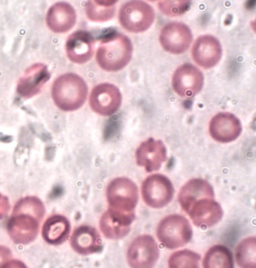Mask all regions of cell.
<instances>
[{
    "label": "cell",
    "mask_w": 256,
    "mask_h": 268,
    "mask_svg": "<svg viewBox=\"0 0 256 268\" xmlns=\"http://www.w3.org/2000/svg\"><path fill=\"white\" fill-rule=\"evenodd\" d=\"M44 213V205L38 198L29 196L20 200L7 224L13 241L21 244L32 242L38 235Z\"/></svg>",
    "instance_id": "1"
},
{
    "label": "cell",
    "mask_w": 256,
    "mask_h": 268,
    "mask_svg": "<svg viewBox=\"0 0 256 268\" xmlns=\"http://www.w3.org/2000/svg\"><path fill=\"white\" fill-rule=\"evenodd\" d=\"M132 45L130 39L118 32H113L101 40L96 53L99 66L108 71L119 70L130 60Z\"/></svg>",
    "instance_id": "2"
},
{
    "label": "cell",
    "mask_w": 256,
    "mask_h": 268,
    "mask_svg": "<svg viewBox=\"0 0 256 268\" xmlns=\"http://www.w3.org/2000/svg\"><path fill=\"white\" fill-rule=\"evenodd\" d=\"M88 87L78 75L72 73L60 76L54 81L52 95L56 105L66 111L76 110L84 104Z\"/></svg>",
    "instance_id": "3"
},
{
    "label": "cell",
    "mask_w": 256,
    "mask_h": 268,
    "mask_svg": "<svg viewBox=\"0 0 256 268\" xmlns=\"http://www.w3.org/2000/svg\"><path fill=\"white\" fill-rule=\"evenodd\" d=\"M192 229L184 217L170 215L160 221L157 229L158 240L167 248L175 249L188 243L192 238Z\"/></svg>",
    "instance_id": "4"
},
{
    "label": "cell",
    "mask_w": 256,
    "mask_h": 268,
    "mask_svg": "<svg viewBox=\"0 0 256 268\" xmlns=\"http://www.w3.org/2000/svg\"><path fill=\"white\" fill-rule=\"evenodd\" d=\"M106 194L109 209L134 213L138 193L137 186L131 180L124 177L115 178L108 184Z\"/></svg>",
    "instance_id": "5"
},
{
    "label": "cell",
    "mask_w": 256,
    "mask_h": 268,
    "mask_svg": "<svg viewBox=\"0 0 256 268\" xmlns=\"http://www.w3.org/2000/svg\"><path fill=\"white\" fill-rule=\"evenodd\" d=\"M154 19L152 7L141 0H132L124 3L119 12L122 26L132 32H140L148 29Z\"/></svg>",
    "instance_id": "6"
},
{
    "label": "cell",
    "mask_w": 256,
    "mask_h": 268,
    "mask_svg": "<svg viewBox=\"0 0 256 268\" xmlns=\"http://www.w3.org/2000/svg\"><path fill=\"white\" fill-rule=\"evenodd\" d=\"M141 193L144 201L148 206L158 209L166 206L172 201L174 189L171 181L166 176L154 174L143 181Z\"/></svg>",
    "instance_id": "7"
},
{
    "label": "cell",
    "mask_w": 256,
    "mask_h": 268,
    "mask_svg": "<svg viewBox=\"0 0 256 268\" xmlns=\"http://www.w3.org/2000/svg\"><path fill=\"white\" fill-rule=\"evenodd\" d=\"M159 257L157 244L152 237L140 236L131 243L127 252V261L132 268H152Z\"/></svg>",
    "instance_id": "8"
},
{
    "label": "cell",
    "mask_w": 256,
    "mask_h": 268,
    "mask_svg": "<svg viewBox=\"0 0 256 268\" xmlns=\"http://www.w3.org/2000/svg\"><path fill=\"white\" fill-rule=\"evenodd\" d=\"M122 96L119 89L108 83L97 85L92 89L89 98L91 108L96 113L110 116L119 108Z\"/></svg>",
    "instance_id": "9"
},
{
    "label": "cell",
    "mask_w": 256,
    "mask_h": 268,
    "mask_svg": "<svg viewBox=\"0 0 256 268\" xmlns=\"http://www.w3.org/2000/svg\"><path fill=\"white\" fill-rule=\"evenodd\" d=\"M192 32L185 24L172 22L166 24L160 34V41L163 48L173 54L186 51L191 44Z\"/></svg>",
    "instance_id": "10"
},
{
    "label": "cell",
    "mask_w": 256,
    "mask_h": 268,
    "mask_svg": "<svg viewBox=\"0 0 256 268\" xmlns=\"http://www.w3.org/2000/svg\"><path fill=\"white\" fill-rule=\"evenodd\" d=\"M204 84L201 71L190 63H184L174 71L172 78V86L178 95L192 97L198 93Z\"/></svg>",
    "instance_id": "11"
},
{
    "label": "cell",
    "mask_w": 256,
    "mask_h": 268,
    "mask_svg": "<svg viewBox=\"0 0 256 268\" xmlns=\"http://www.w3.org/2000/svg\"><path fill=\"white\" fill-rule=\"evenodd\" d=\"M193 223L200 227H210L218 222L222 217L220 205L214 198L205 197L194 202L186 212Z\"/></svg>",
    "instance_id": "12"
},
{
    "label": "cell",
    "mask_w": 256,
    "mask_h": 268,
    "mask_svg": "<svg viewBox=\"0 0 256 268\" xmlns=\"http://www.w3.org/2000/svg\"><path fill=\"white\" fill-rule=\"evenodd\" d=\"M134 217V213H124L108 208L100 217V230L108 239H122L129 233Z\"/></svg>",
    "instance_id": "13"
},
{
    "label": "cell",
    "mask_w": 256,
    "mask_h": 268,
    "mask_svg": "<svg viewBox=\"0 0 256 268\" xmlns=\"http://www.w3.org/2000/svg\"><path fill=\"white\" fill-rule=\"evenodd\" d=\"M166 157V150L164 144L152 138L142 142L136 152L137 164L144 167L147 172L158 170Z\"/></svg>",
    "instance_id": "14"
},
{
    "label": "cell",
    "mask_w": 256,
    "mask_h": 268,
    "mask_svg": "<svg viewBox=\"0 0 256 268\" xmlns=\"http://www.w3.org/2000/svg\"><path fill=\"white\" fill-rule=\"evenodd\" d=\"M194 61L202 68L214 66L222 56V48L218 40L210 35L200 36L194 42L192 49Z\"/></svg>",
    "instance_id": "15"
},
{
    "label": "cell",
    "mask_w": 256,
    "mask_h": 268,
    "mask_svg": "<svg viewBox=\"0 0 256 268\" xmlns=\"http://www.w3.org/2000/svg\"><path fill=\"white\" fill-rule=\"evenodd\" d=\"M242 126L240 120L234 114L221 112L214 116L210 123L209 131L216 141L228 143L234 141L240 135Z\"/></svg>",
    "instance_id": "16"
},
{
    "label": "cell",
    "mask_w": 256,
    "mask_h": 268,
    "mask_svg": "<svg viewBox=\"0 0 256 268\" xmlns=\"http://www.w3.org/2000/svg\"><path fill=\"white\" fill-rule=\"evenodd\" d=\"M50 78V73L46 65L34 64L28 68L20 79L17 92L22 98H30L40 91Z\"/></svg>",
    "instance_id": "17"
},
{
    "label": "cell",
    "mask_w": 256,
    "mask_h": 268,
    "mask_svg": "<svg viewBox=\"0 0 256 268\" xmlns=\"http://www.w3.org/2000/svg\"><path fill=\"white\" fill-rule=\"evenodd\" d=\"M94 41L87 31L78 30L68 37L66 44V54L69 59L76 63L88 62L94 53Z\"/></svg>",
    "instance_id": "18"
},
{
    "label": "cell",
    "mask_w": 256,
    "mask_h": 268,
    "mask_svg": "<svg viewBox=\"0 0 256 268\" xmlns=\"http://www.w3.org/2000/svg\"><path fill=\"white\" fill-rule=\"evenodd\" d=\"M70 245L76 252L82 255L100 253L103 247L98 232L95 228L86 225L80 226L74 231Z\"/></svg>",
    "instance_id": "19"
},
{
    "label": "cell",
    "mask_w": 256,
    "mask_h": 268,
    "mask_svg": "<svg viewBox=\"0 0 256 268\" xmlns=\"http://www.w3.org/2000/svg\"><path fill=\"white\" fill-rule=\"evenodd\" d=\"M76 13L70 4L64 2H57L48 9L46 22L48 27L56 33L68 31L74 25Z\"/></svg>",
    "instance_id": "20"
},
{
    "label": "cell",
    "mask_w": 256,
    "mask_h": 268,
    "mask_svg": "<svg viewBox=\"0 0 256 268\" xmlns=\"http://www.w3.org/2000/svg\"><path fill=\"white\" fill-rule=\"evenodd\" d=\"M205 197L214 198V190L207 181L200 178L188 181L178 194V202L185 212L194 202Z\"/></svg>",
    "instance_id": "21"
},
{
    "label": "cell",
    "mask_w": 256,
    "mask_h": 268,
    "mask_svg": "<svg viewBox=\"0 0 256 268\" xmlns=\"http://www.w3.org/2000/svg\"><path fill=\"white\" fill-rule=\"evenodd\" d=\"M70 225L66 217L54 215L48 218L44 223L42 231L44 240L48 244L58 245L68 238Z\"/></svg>",
    "instance_id": "22"
},
{
    "label": "cell",
    "mask_w": 256,
    "mask_h": 268,
    "mask_svg": "<svg viewBox=\"0 0 256 268\" xmlns=\"http://www.w3.org/2000/svg\"><path fill=\"white\" fill-rule=\"evenodd\" d=\"M202 266L205 268H233L232 253L224 246H214L206 253L202 261Z\"/></svg>",
    "instance_id": "23"
},
{
    "label": "cell",
    "mask_w": 256,
    "mask_h": 268,
    "mask_svg": "<svg viewBox=\"0 0 256 268\" xmlns=\"http://www.w3.org/2000/svg\"><path fill=\"white\" fill-rule=\"evenodd\" d=\"M116 0H88L86 14L91 20L102 22L112 18L115 13Z\"/></svg>",
    "instance_id": "24"
},
{
    "label": "cell",
    "mask_w": 256,
    "mask_h": 268,
    "mask_svg": "<svg viewBox=\"0 0 256 268\" xmlns=\"http://www.w3.org/2000/svg\"><path fill=\"white\" fill-rule=\"evenodd\" d=\"M256 238L250 237L244 239L236 248V260L237 265L242 268H256Z\"/></svg>",
    "instance_id": "25"
},
{
    "label": "cell",
    "mask_w": 256,
    "mask_h": 268,
    "mask_svg": "<svg viewBox=\"0 0 256 268\" xmlns=\"http://www.w3.org/2000/svg\"><path fill=\"white\" fill-rule=\"evenodd\" d=\"M200 256L189 250H182L174 253L169 258L168 267L171 268H198Z\"/></svg>",
    "instance_id": "26"
},
{
    "label": "cell",
    "mask_w": 256,
    "mask_h": 268,
    "mask_svg": "<svg viewBox=\"0 0 256 268\" xmlns=\"http://www.w3.org/2000/svg\"><path fill=\"white\" fill-rule=\"evenodd\" d=\"M188 1L162 0L158 2L160 10L168 15H176L182 13L188 6Z\"/></svg>",
    "instance_id": "27"
},
{
    "label": "cell",
    "mask_w": 256,
    "mask_h": 268,
    "mask_svg": "<svg viewBox=\"0 0 256 268\" xmlns=\"http://www.w3.org/2000/svg\"><path fill=\"white\" fill-rule=\"evenodd\" d=\"M10 209V204L8 198L0 194V220L4 218Z\"/></svg>",
    "instance_id": "28"
},
{
    "label": "cell",
    "mask_w": 256,
    "mask_h": 268,
    "mask_svg": "<svg viewBox=\"0 0 256 268\" xmlns=\"http://www.w3.org/2000/svg\"><path fill=\"white\" fill-rule=\"evenodd\" d=\"M12 257L10 251L8 248L0 246V268L6 267Z\"/></svg>",
    "instance_id": "29"
}]
</instances>
